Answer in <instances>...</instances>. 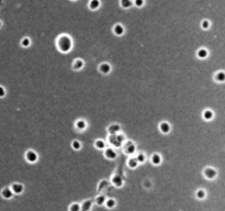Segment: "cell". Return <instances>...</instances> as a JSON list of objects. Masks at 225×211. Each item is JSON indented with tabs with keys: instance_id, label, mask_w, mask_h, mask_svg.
<instances>
[{
	"instance_id": "obj_17",
	"label": "cell",
	"mask_w": 225,
	"mask_h": 211,
	"mask_svg": "<svg viewBox=\"0 0 225 211\" xmlns=\"http://www.w3.org/2000/svg\"><path fill=\"white\" fill-rule=\"evenodd\" d=\"M111 183L112 185H114L115 187H122L123 186V178L119 175H114L112 177V179H111Z\"/></svg>"
},
{
	"instance_id": "obj_12",
	"label": "cell",
	"mask_w": 225,
	"mask_h": 211,
	"mask_svg": "<svg viewBox=\"0 0 225 211\" xmlns=\"http://www.w3.org/2000/svg\"><path fill=\"white\" fill-rule=\"evenodd\" d=\"M10 189H11L14 195H21L24 190V187L23 185L19 184V183H14V184L11 185V188Z\"/></svg>"
},
{
	"instance_id": "obj_18",
	"label": "cell",
	"mask_w": 225,
	"mask_h": 211,
	"mask_svg": "<svg viewBox=\"0 0 225 211\" xmlns=\"http://www.w3.org/2000/svg\"><path fill=\"white\" fill-rule=\"evenodd\" d=\"M202 117H203V119L206 120V121H211L214 118V112L211 109H206L203 111V113H202Z\"/></svg>"
},
{
	"instance_id": "obj_8",
	"label": "cell",
	"mask_w": 225,
	"mask_h": 211,
	"mask_svg": "<svg viewBox=\"0 0 225 211\" xmlns=\"http://www.w3.org/2000/svg\"><path fill=\"white\" fill-rule=\"evenodd\" d=\"M159 131H160L163 134H168V133H170V131H171L170 123L167 122V121L160 122L159 123Z\"/></svg>"
},
{
	"instance_id": "obj_14",
	"label": "cell",
	"mask_w": 225,
	"mask_h": 211,
	"mask_svg": "<svg viewBox=\"0 0 225 211\" xmlns=\"http://www.w3.org/2000/svg\"><path fill=\"white\" fill-rule=\"evenodd\" d=\"M88 7H89L91 11H97L101 7V1L100 0H90L89 4H88Z\"/></svg>"
},
{
	"instance_id": "obj_11",
	"label": "cell",
	"mask_w": 225,
	"mask_h": 211,
	"mask_svg": "<svg viewBox=\"0 0 225 211\" xmlns=\"http://www.w3.org/2000/svg\"><path fill=\"white\" fill-rule=\"evenodd\" d=\"M121 132V125L118 123H111L108 127V133L109 134H118Z\"/></svg>"
},
{
	"instance_id": "obj_35",
	"label": "cell",
	"mask_w": 225,
	"mask_h": 211,
	"mask_svg": "<svg viewBox=\"0 0 225 211\" xmlns=\"http://www.w3.org/2000/svg\"><path fill=\"white\" fill-rule=\"evenodd\" d=\"M2 27V22H1V20H0V28Z\"/></svg>"
},
{
	"instance_id": "obj_3",
	"label": "cell",
	"mask_w": 225,
	"mask_h": 211,
	"mask_svg": "<svg viewBox=\"0 0 225 211\" xmlns=\"http://www.w3.org/2000/svg\"><path fill=\"white\" fill-rule=\"evenodd\" d=\"M122 146H123V152L128 156H132L133 154L136 153V145L133 141H124Z\"/></svg>"
},
{
	"instance_id": "obj_1",
	"label": "cell",
	"mask_w": 225,
	"mask_h": 211,
	"mask_svg": "<svg viewBox=\"0 0 225 211\" xmlns=\"http://www.w3.org/2000/svg\"><path fill=\"white\" fill-rule=\"evenodd\" d=\"M56 47L63 54L69 53L73 49V40L69 35L61 34L56 38Z\"/></svg>"
},
{
	"instance_id": "obj_25",
	"label": "cell",
	"mask_w": 225,
	"mask_h": 211,
	"mask_svg": "<svg viewBox=\"0 0 225 211\" xmlns=\"http://www.w3.org/2000/svg\"><path fill=\"white\" fill-rule=\"evenodd\" d=\"M105 207L108 208V209H112V208H114L115 207V204H117V201L114 199H105Z\"/></svg>"
},
{
	"instance_id": "obj_19",
	"label": "cell",
	"mask_w": 225,
	"mask_h": 211,
	"mask_svg": "<svg viewBox=\"0 0 225 211\" xmlns=\"http://www.w3.org/2000/svg\"><path fill=\"white\" fill-rule=\"evenodd\" d=\"M13 192H12V190L10 188H4L2 190H1V196H2V198L4 199H11L12 197H13Z\"/></svg>"
},
{
	"instance_id": "obj_13",
	"label": "cell",
	"mask_w": 225,
	"mask_h": 211,
	"mask_svg": "<svg viewBox=\"0 0 225 211\" xmlns=\"http://www.w3.org/2000/svg\"><path fill=\"white\" fill-rule=\"evenodd\" d=\"M85 67V62L81 58H76L74 59V63H73V69L74 70H81L82 68Z\"/></svg>"
},
{
	"instance_id": "obj_36",
	"label": "cell",
	"mask_w": 225,
	"mask_h": 211,
	"mask_svg": "<svg viewBox=\"0 0 225 211\" xmlns=\"http://www.w3.org/2000/svg\"><path fill=\"white\" fill-rule=\"evenodd\" d=\"M71 1H75V0H71Z\"/></svg>"
},
{
	"instance_id": "obj_30",
	"label": "cell",
	"mask_w": 225,
	"mask_h": 211,
	"mask_svg": "<svg viewBox=\"0 0 225 211\" xmlns=\"http://www.w3.org/2000/svg\"><path fill=\"white\" fill-rule=\"evenodd\" d=\"M206 197V190H203V189H199L198 191H197V198H198V199H204Z\"/></svg>"
},
{
	"instance_id": "obj_5",
	"label": "cell",
	"mask_w": 225,
	"mask_h": 211,
	"mask_svg": "<svg viewBox=\"0 0 225 211\" xmlns=\"http://www.w3.org/2000/svg\"><path fill=\"white\" fill-rule=\"evenodd\" d=\"M103 155L107 160H111V161H114L117 160L118 157V153L117 151L112 149V147H108V149H105L103 150Z\"/></svg>"
},
{
	"instance_id": "obj_34",
	"label": "cell",
	"mask_w": 225,
	"mask_h": 211,
	"mask_svg": "<svg viewBox=\"0 0 225 211\" xmlns=\"http://www.w3.org/2000/svg\"><path fill=\"white\" fill-rule=\"evenodd\" d=\"M7 95V90L4 88V86H0V98H4Z\"/></svg>"
},
{
	"instance_id": "obj_20",
	"label": "cell",
	"mask_w": 225,
	"mask_h": 211,
	"mask_svg": "<svg viewBox=\"0 0 225 211\" xmlns=\"http://www.w3.org/2000/svg\"><path fill=\"white\" fill-rule=\"evenodd\" d=\"M214 80L216 83H224L225 81V73L223 70H219L214 75Z\"/></svg>"
},
{
	"instance_id": "obj_22",
	"label": "cell",
	"mask_w": 225,
	"mask_h": 211,
	"mask_svg": "<svg viewBox=\"0 0 225 211\" xmlns=\"http://www.w3.org/2000/svg\"><path fill=\"white\" fill-rule=\"evenodd\" d=\"M133 6V1L132 0H120V7L122 9H130V8Z\"/></svg>"
},
{
	"instance_id": "obj_2",
	"label": "cell",
	"mask_w": 225,
	"mask_h": 211,
	"mask_svg": "<svg viewBox=\"0 0 225 211\" xmlns=\"http://www.w3.org/2000/svg\"><path fill=\"white\" fill-rule=\"evenodd\" d=\"M108 141H109V144L111 145L112 149H119V147H121L122 144L124 143L125 136L124 134H122L121 132L118 133V134H109Z\"/></svg>"
},
{
	"instance_id": "obj_28",
	"label": "cell",
	"mask_w": 225,
	"mask_h": 211,
	"mask_svg": "<svg viewBox=\"0 0 225 211\" xmlns=\"http://www.w3.org/2000/svg\"><path fill=\"white\" fill-rule=\"evenodd\" d=\"M94 202H96V204H97V206H102V204H105V197L103 196V195H100V196H98L97 198H96V200H94Z\"/></svg>"
},
{
	"instance_id": "obj_21",
	"label": "cell",
	"mask_w": 225,
	"mask_h": 211,
	"mask_svg": "<svg viewBox=\"0 0 225 211\" xmlns=\"http://www.w3.org/2000/svg\"><path fill=\"white\" fill-rule=\"evenodd\" d=\"M93 146H94L97 150L102 151V150H105V142L103 141V140H101V138H98V140H96V141H94V143H93Z\"/></svg>"
},
{
	"instance_id": "obj_4",
	"label": "cell",
	"mask_w": 225,
	"mask_h": 211,
	"mask_svg": "<svg viewBox=\"0 0 225 211\" xmlns=\"http://www.w3.org/2000/svg\"><path fill=\"white\" fill-rule=\"evenodd\" d=\"M24 157H25V160H27L29 163H36L38 162V160H39V155H38V153L35 152V151L33 150H29L25 152V155H24Z\"/></svg>"
},
{
	"instance_id": "obj_26",
	"label": "cell",
	"mask_w": 225,
	"mask_h": 211,
	"mask_svg": "<svg viewBox=\"0 0 225 211\" xmlns=\"http://www.w3.org/2000/svg\"><path fill=\"white\" fill-rule=\"evenodd\" d=\"M81 142L80 141H78V140H74L73 142H71V147H73V150L75 151H79V150H81Z\"/></svg>"
},
{
	"instance_id": "obj_31",
	"label": "cell",
	"mask_w": 225,
	"mask_h": 211,
	"mask_svg": "<svg viewBox=\"0 0 225 211\" xmlns=\"http://www.w3.org/2000/svg\"><path fill=\"white\" fill-rule=\"evenodd\" d=\"M91 204H92L91 200L86 201L85 204H84V206H82V208H80V211H88L90 209V207H91Z\"/></svg>"
},
{
	"instance_id": "obj_15",
	"label": "cell",
	"mask_w": 225,
	"mask_h": 211,
	"mask_svg": "<svg viewBox=\"0 0 225 211\" xmlns=\"http://www.w3.org/2000/svg\"><path fill=\"white\" fill-rule=\"evenodd\" d=\"M151 164H153V165L159 166L160 164H162V162H163L162 155H160V154H158V153L153 154V155H151Z\"/></svg>"
},
{
	"instance_id": "obj_32",
	"label": "cell",
	"mask_w": 225,
	"mask_h": 211,
	"mask_svg": "<svg viewBox=\"0 0 225 211\" xmlns=\"http://www.w3.org/2000/svg\"><path fill=\"white\" fill-rule=\"evenodd\" d=\"M133 4H134L136 8H143L144 6H145V0H134V1H133Z\"/></svg>"
},
{
	"instance_id": "obj_33",
	"label": "cell",
	"mask_w": 225,
	"mask_h": 211,
	"mask_svg": "<svg viewBox=\"0 0 225 211\" xmlns=\"http://www.w3.org/2000/svg\"><path fill=\"white\" fill-rule=\"evenodd\" d=\"M80 208H81V206L79 204H70L69 211H80Z\"/></svg>"
},
{
	"instance_id": "obj_9",
	"label": "cell",
	"mask_w": 225,
	"mask_h": 211,
	"mask_svg": "<svg viewBox=\"0 0 225 211\" xmlns=\"http://www.w3.org/2000/svg\"><path fill=\"white\" fill-rule=\"evenodd\" d=\"M111 70H112V66L110 65L109 63H101L100 65H99V72L101 74H103V75H108V74L111 73Z\"/></svg>"
},
{
	"instance_id": "obj_24",
	"label": "cell",
	"mask_w": 225,
	"mask_h": 211,
	"mask_svg": "<svg viewBox=\"0 0 225 211\" xmlns=\"http://www.w3.org/2000/svg\"><path fill=\"white\" fill-rule=\"evenodd\" d=\"M136 161L138 162V164H144L145 162H146V155L144 153H137V155H136Z\"/></svg>"
},
{
	"instance_id": "obj_10",
	"label": "cell",
	"mask_w": 225,
	"mask_h": 211,
	"mask_svg": "<svg viewBox=\"0 0 225 211\" xmlns=\"http://www.w3.org/2000/svg\"><path fill=\"white\" fill-rule=\"evenodd\" d=\"M88 127V124H87V121L84 119H79L77 120L76 122H75V128H76V130L79 131V132H82V131H85Z\"/></svg>"
},
{
	"instance_id": "obj_6",
	"label": "cell",
	"mask_w": 225,
	"mask_h": 211,
	"mask_svg": "<svg viewBox=\"0 0 225 211\" xmlns=\"http://www.w3.org/2000/svg\"><path fill=\"white\" fill-rule=\"evenodd\" d=\"M203 173H204L206 178H208V179H214V178H216L217 176L216 169H214L213 167H206Z\"/></svg>"
},
{
	"instance_id": "obj_27",
	"label": "cell",
	"mask_w": 225,
	"mask_h": 211,
	"mask_svg": "<svg viewBox=\"0 0 225 211\" xmlns=\"http://www.w3.org/2000/svg\"><path fill=\"white\" fill-rule=\"evenodd\" d=\"M31 38H27V36H25V38H23L22 40H21V42H20V44H21V46L22 47H29V46L31 45Z\"/></svg>"
},
{
	"instance_id": "obj_16",
	"label": "cell",
	"mask_w": 225,
	"mask_h": 211,
	"mask_svg": "<svg viewBox=\"0 0 225 211\" xmlns=\"http://www.w3.org/2000/svg\"><path fill=\"white\" fill-rule=\"evenodd\" d=\"M209 56V51L206 50V47H201L197 51V57L200 59H206Z\"/></svg>"
},
{
	"instance_id": "obj_23",
	"label": "cell",
	"mask_w": 225,
	"mask_h": 211,
	"mask_svg": "<svg viewBox=\"0 0 225 211\" xmlns=\"http://www.w3.org/2000/svg\"><path fill=\"white\" fill-rule=\"evenodd\" d=\"M138 165H140V164H138V162L136 161L135 157H130L128 160V166L130 167V168L134 169V168H136Z\"/></svg>"
},
{
	"instance_id": "obj_7",
	"label": "cell",
	"mask_w": 225,
	"mask_h": 211,
	"mask_svg": "<svg viewBox=\"0 0 225 211\" xmlns=\"http://www.w3.org/2000/svg\"><path fill=\"white\" fill-rule=\"evenodd\" d=\"M112 32L115 36H123V34L125 33V29L121 23H117V24L113 27Z\"/></svg>"
},
{
	"instance_id": "obj_29",
	"label": "cell",
	"mask_w": 225,
	"mask_h": 211,
	"mask_svg": "<svg viewBox=\"0 0 225 211\" xmlns=\"http://www.w3.org/2000/svg\"><path fill=\"white\" fill-rule=\"evenodd\" d=\"M210 27H211V22H210L209 20H202L201 21V28L203 29V30H209Z\"/></svg>"
}]
</instances>
